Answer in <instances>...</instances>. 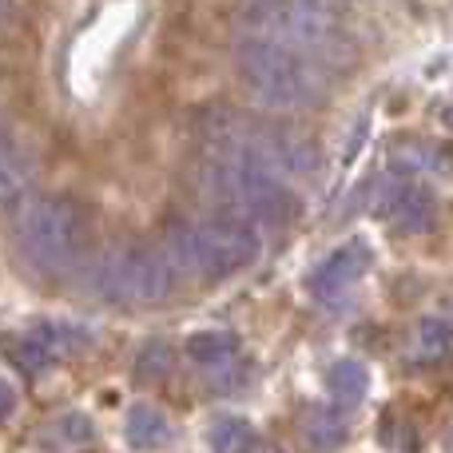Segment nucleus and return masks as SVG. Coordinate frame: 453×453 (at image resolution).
Masks as SVG:
<instances>
[{
    "label": "nucleus",
    "instance_id": "obj_1",
    "mask_svg": "<svg viewBox=\"0 0 453 453\" xmlns=\"http://www.w3.org/2000/svg\"><path fill=\"white\" fill-rule=\"evenodd\" d=\"M234 64H239V76L247 84V92L263 108L298 111L322 100V72L314 68L311 56L295 52L282 40L255 36L250 32L234 48Z\"/></svg>",
    "mask_w": 453,
    "mask_h": 453
},
{
    "label": "nucleus",
    "instance_id": "obj_2",
    "mask_svg": "<svg viewBox=\"0 0 453 453\" xmlns=\"http://www.w3.org/2000/svg\"><path fill=\"white\" fill-rule=\"evenodd\" d=\"M258 231L250 219L219 211L203 223H180L167 234V250L175 274H203V279H226L258 258Z\"/></svg>",
    "mask_w": 453,
    "mask_h": 453
},
{
    "label": "nucleus",
    "instance_id": "obj_3",
    "mask_svg": "<svg viewBox=\"0 0 453 453\" xmlns=\"http://www.w3.org/2000/svg\"><path fill=\"white\" fill-rule=\"evenodd\" d=\"M84 215L68 199H24L16 207V242L36 271H68L84 247Z\"/></svg>",
    "mask_w": 453,
    "mask_h": 453
},
{
    "label": "nucleus",
    "instance_id": "obj_4",
    "mask_svg": "<svg viewBox=\"0 0 453 453\" xmlns=\"http://www.w3.org/2000/svg\"><path fill=\"white\" fill-rule=\"evenodd\" d=\"M175 287V266L156 247H119L104 255L92 271V290L108 303L151 306L164 303Z\"/></svg>",
    "mask_w": 453,
    "mask_h": 453
},
{
    "label": "nucleus",
    "instance_id": "obj_5",
    "mask_svg": "<svg viewBox=\"0 0 453 453\" xmlns=\"http://www.w3.org/2000/svg\"><path fill=\"white\" fill-rule=\"evenodd\" d=\"M374 203L378 211L386 215L402 234H422L430 231L434 219H438V207H434V196L426 188H418L410 175H394V180H382L374 188Z\"/></svg>",
    "mask_w": 453,
    "mask_h": 453
},
{
    "label": "nucleus",
    "instance_id": "obj_6",
    "mask_svg": "<svg viewBox=\"0 0 453 453\" xmlns=\"http://www.w3.org/2000/svg\"><path fill=\"white\" fill-rule=\"evenodd\" d=\"M72 350H76V330L72 326H36L4 342V358L24 374H40L52 362L68 358Z\"/></svg>",
    "mask_w": 453,
    "mask_h": 453
},
{
    "label": "nucleus",
    "instance_id": "obj_7",
    "mask_svg": "<svg viewBox=\"0 0 453 453\" xmlns=\"http://www.w3.org/2000/svg\"><path fill=\"white\" fill-rule=\"evenodd\" d=\"M366 266H370V247L362 239H350V242H342L338 250H330V255L314 266V274H311V282H306V287H311L319 298H326V303H330V298L346 295V290H350L354 282L366 274Z\"/></svg>",
    "mask_w": 453,
    "mask_h": 453
},
{
    "label": "nucleus",
    "instance_id": "obj_8",
    "mask_svg": "<svg viewBox=\"0 0 453 453\" xmlns=\"http://www.w3.org/2000/svg\"><path fill=\"white\" fill-rule=\"evenodd\" d=\"M124 434H127V446L132 449H164V446H172V438H175L172 422L151 406H135L132 414H127Z\"/></svg>",
    "mask_w": 453,
    "mask_h": 453
},
{
    "label": "nucleus",
    "instance_id": "obj_9",
    "mask_svg": "<svg viewBox=\"0 0 453 453\" xmlns=\"http://www.w3.org/2000/svg\"><path fill=\"white\" fill-rule=\"evenodd\" d=\"M234 350H239V342L226 330H199V334L188 338V354L196 362H203V366H223Z\"/></svg>",
    "mask_w": 453,
    "mask_h": 453
},
{
    "label": "nucleus",
    "instance_id": "obj_10",
    "mask_svg": "<svg viewBox=\"0 0 453 453\" xmlns=\"http://www.w3.org/2000/svg\"><path fill=\"white\" fill-rule=\"evenodd\" d=\"M366 390H370V374H366L362 362L342 358V362L330 366V394H334L338 402H362Z\"/></svg>",
    "mask_w": 453,
    "mask_h": 453
},
{
    "label": "nucleus",
    "instance_id": "obj_11",
    "mask_svg": "<svg viewBox=\"0 0 453 453\" xmlns=\"http://www.w3.org/2000/svg\"><path fill=\"white\" fill-rule=\"evenodd\" d=\"M390 164L398 167V175H410V180H414V175H430V172H441V167H446V159H441V151L438 148H430V143H406V148L402 151H394L390 156Z\"/></svg>",
    "mask_w": 453,
    "mask_h": 453
},
{
    "label": "nucleus",
    "instance_id": "obj_12",
    "mask_svg": "<svg viewBox=\"0 0 453 453\" xmlns=\"http://www.w3.org/2000/svg\"><path fill=\"white\" fill-rule=\"evenodd\" d=\"M306 438L319 449H338L346 441V422L334 418L330 410H311V414H306Z\"/></svg>",
    "mask_w": 453,
    "mask_h": 453
},
{
    "label": "nucleus",
    "instance_id": "obj_13",
    "mask_svg": "<svg viewBox=\"0 0 453 453\" xmlns=\"http://www.w3.org/2000/svg\"><path fill=\"white\" fill-rule=\"evenodd\" d=\"M449 350V326L441 319H426L418 326V338H414V354L422 362H438L441 354Z\"/></svg>",
    "mask_w": 453,
    "mask_h": 453
},
{
    "label": "nucleus",
    "instance_id": "obj_14",
    "mask_svg": "<svg viewBox=\"0 0 453 453\" xmlns=\"http://www.w3.org/2000/svg\"><path fill=\"white\" fill-rule=\"evenodd\" d=\"M24 188H28V172H24L20 156H16L8 143H0V203L16 199Z\"/></svg>",
    "mask_w": 453,
    "mask_h": 453
},
{
    "label": "nucleus",
    "instance_id": "obj_15",
    "mask_svg": "<svg viewBox=\"0 0 453 453\" xmlns=\"http://www.w3.org/2000/svg\"><path fill=\"white\" fill-rule=\"evenodd\" d=\"M207 438H211L215 453H239L242 446H247V438H250V426L239 422V418H219Z\"/></svg>",
    "mask_w": 453,
    "mask_h": 453
},
{
    "label": "nucleus",
    "instance_id": "obj_16",
    "mask_svg": "<svg viewBox=\"0 0 453 453\" xmlns=\"http://www.w3.org/2000/svg\"><path fill=\"white\" fill-rule=\"evenodd\" d=\"M172 366H175V354H172L167 342H151L148 350L135 358V374L140 378H164Z\"/></svg>",
    "mask_w": 453,
    "mask_h": 453
},
{
    "label": "nucleus",
    "instance_id": "obj_17",
    "mask_svg": "<svg viewBox=\"0 0 453 453\" xmlns=\"http://www.w3.org/2000/svg\"><path fill=\"white\" fill-rule=\"evenodd\" d=\"M12 414H16V390L4 382V378H0V422H4V418H12Z\"/></svg>",
    "mask_w": 453,
    "mask_h": 453
},
{
    "label": "nucleus",
    "instance_id": "obj_18",
    "mask_svg": "<svg viewBox=\"0 0 453 453\" xmlns=\"http://www.w3.org/2000/svg\"><path fill=\"white\" fill-rule=\"evenodd\" d=\"M239 453H282V449L274 446V441H266V438H258V434H250L247 446H242Z\"/></svg>",
    "mask_w": 453,
    "mask_h": 453
}]
</instances>
